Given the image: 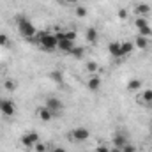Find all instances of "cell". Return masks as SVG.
I'll return each mask as SVG.
<instances>
[{"mask_svg": "<svg viewBox=\"0 0 152 152\" xmlns=\"http://www.w3.org/2000/svg\"><path fill=\"white\" fill-rule=\"evenodd\" d=\"M69 136H71L73 142H85V140H88L90 131L87 127H75V129H71V134Z\"/></svg>", "mask_w": 152, "mask_h": 152, "instance_id": "8992f818", "label": "cell"}, {"mask_svg": "<svg viewBox=\"0 0 152 152\" xmlns=\"http://www.w3.org/2000/svg\"><path fill=\"white\" fill-rule=\"evenodd\" d=\"M101 85H103V80L97 75H90L88 76V81H87V88L90 92H99L101 90Z\"/></svg>", "mask_w": 152, "mask_h": 152, "instance_id": "ba28073f", "label": "cell"}, {"mask_svg": "<svg viewBox=\"0 0 152 152\" xmlns=\"http://www.w3.org/2000/svg\"><path fill=\"white\" fill-rule=\"evenodd\" d=\"M0 46L2 48H11V39L7 34H0Z\"/></svg>", "mask_w": 152, "mask_h": 152, "instance_id": "ffe728a7", "label": "cell"}, {"mask_svg": "<svg viewBox=\"0 0 152 152\" xmlns=\"http://www.w3.org/2000/svg\"><path fill=\"white\" fill-rule=\"evenodd\" d=\"M50 152H67L64 147H58V145H53L51 149H50Z\"/></svg>", "mask_w": 152, "mask_h": 152, "instance_id": "f1b7e54d", "label": "cell"}, {"mask_svg": "<svg viewBox=\"0 0 152 152\" xmlns=\"http://www.w3.org/2000/svg\"><path fill=\"white\" fill-rule=\"evenodd\" d=\"M4 88L12 92V90L16 88V81H12V80H5V81H4Z\"/></svg>", "mask_w": 152, "mask_h": 152, "instance_id": "d4e9b609", "label": "cell"}, {"mask_svg": "<svg viewBox=\"0 0 152 152\" xmlns=\"http://www.w3.org/2000/svg\"><path fill=\"white\" fill-rule=\"evenodd\" d=\"M44 106L53 113V117L64 112V103H62V99H58V97H55V96H50V97L44 101Z\"/></svg>", "mask_w": 152, "mask_h": 152, "instance_id": "3957f363", "label": "cell"}, {"mask_svg": "<svg viewBox=\"0 0 152 152\" xmlns=\"http://www.w3.org/2000/svg\"><path fill=\"white\" fill-rule=\"evenodd\" d=\"M0 113L4 117H12L16 113V106L11 99H0Z\"/></svg>", "mask_w": 152, "mask_h": 152, "instance_id": "52a82bcc", "label": "cell"}, {"mask_svg": "<svg viewBox=\"0 0 152 152\" xmlns=\"http://www.w3.org/2000/svg\"><path fill=\"white\" fill-rule=\"evenodd\" d=\"M57 36V50H60V51H64V53H71L73 51V48H75V41H69V39L64 37V32H57L55 34Z\"/></svg>", "mask_w": 152, "mask_h": 152, "instance_id": "5b68a950", "label": "cell"}, {"mask_svg": "<svg viewBox=\"0 0 152 152\" xmlns=\"http://www.w3.org/2000/svg\"><path fill=\"white\" fill-rule=\"evenodd\" d=\"M140 101L143 103V104H152V90L151 88H147V90H142V97H140Z\"/></svg>", "mask_w": 152, "mask_h": 152, "instance_id": "5bb4252c", "label": "cell"}, {"mask_svg": "<svg viewBox=\"0 0 152 152\" xmlns=\"http://www.w3.org/2000/svg\"><path fill=\"white\" fill-rule=\"evenodd\" d=\"M108 53H110L113 58H122V57H124V53H122V44L117 42V41L110 42V44H108Z\"/></svg>", "mask_w": 152, "mask_h": 152, "instance_id": "9c48e42d", "label": "cell"}, {"mask_svg": "<svg viewBox=\"0 0 152 152\" xmlns=\"http://www.w3.org/2000/svg\"><path fill=\"white\" fill-rule=\"evenodd\" d=\"M96 152H112V151L106 145H99V147H96Z\"/></svg>", "mask_w": 152, "mask_h": 152, "instance_id": "83f0119b", "label": "cell"}, {"mask_svg": "<svg viewBox=\"0 0 152 152\" xmlns=\"http://www.w3.org/2000/svg\"><path fill=\"white\" fill-rule=\"evenodd\" d=\"M37 142H39V134L36 131H27V133H23L21 138H20V143H21L25 149H34Z\"/></svg>", "mask_w": 152, "mask_h": 152, "instance_id": "277c9868", "label": "cell"}, {"mask_svg": "<svg viewBox=\"0 0 152 152\" xmlns=\"http://www.w3.org/2000/svg\"><path fill=\"white\" fill-rule=\"evenodd\" d=\"M138 36H142V37H151V36H152L151 25H147V27H143L142 30H138Z\"/></svg>", "mask_w": 152, "mask_h": 152, "instance_id": "7402d4cb", "label": "cell"}, {"mask_svg": "<svg viewBox=\"0 0 152 152\" xmlns=\"http://www.w3.org/2000/svg\"><path fill=\"white\" fill-rule=\"evenodd\" d=\"M85 69H87L90 75H96V71H97V64L90 60V62H87V64H85Z\"/></svg>", "mask_w": 152, "mask_h": 152, "instance_id": "603a6c76", "label": "cell"}, {"mask_svg": "<svg viewBox=\"0 0 152 152\" xmlns=\"http://www.w3.org/2000/svg\"><path fill=\"white\" fill-rule=\"evenodd\" d=\"M120 44H122V53H124V57L129 55V53L134 50V42H131V41H126V42H120Z\"/></svg>", "mask_w": 152, "mask_h": 152, "instance_id": "e0dca14e", "label": "cell"}, {"mask_svg": "<svg viewBox=\"0 0 152 152\" xmlns=\"http://www.w3.org/2000/svg\"><path fill=\"white\" fill-rule=\"evenodd\" d=\"M134 48H140V50H147V48H149V37H142V36H136V41H134Z\"/></svg>", "mask_w": 152, "mask_h": 152, "instance_id": "4fadbf2b", "label": "cell"}, {"mask_svg": "<svg viewBox=\"0 0 152 152\" xmlns=\"http://www.w3.org/2000/svg\"><path fill=\"white\" fill-rule=\"evenodd\" d=\"M37 39L39 46L44 50V51H48V53H53V51H57V36L55 34H51V32H37Z\"/></svg>", "mask_w": 152, "mask_h": 152, "instance_id": "7a4b0ae2", "label": "cell"}, {"mask_svg": "<svg viewBox=\"0 0 152 152\" xmlns=\"http://www.w3.org/2000/svg\"><path fill=\"white\" fill-rule=\"evenodd\" d=\"M134 11H136V14L138 16H149L151 14V5H147V4H143V2H140V4H136V7H134Z\"/></svg>", "mask_w": 152, "mask_h": 152, "instance_id": "7c38bea8", "label": "cell"}, {"mask_svg": "<svg viewBox=\"0 0 152 152\" xmlns=\"http://www.w3.org/2000/svg\"><path fill=\"white\" fill-rule=\"evenodd\" d=\"M69 55H73V57H76V58H83V57H85V48H81V46H75L73 51H71Z\"/></svg>", "mask_w": 152, "mask_h": 152, "instance_id": "d6986e66", "label": "cell"}, {"mask_svg": "<svg viewBox=\"0 0 152 152\" xmlns=\"http://www.w3.org/2000/svg\"><path fill=\"white\" fill-rule=\"evenodd\" d=\"M58 2H62L66 5H75V4H78V0H58Z\"/></svg>", "mask_w": 152, "mask_h": 152, "instance_id": "f546056e", "label": "cell"}, {"mask_svg": "<svg viewBox=\"0 0 152 152\" xmlns=\"http://www.w3.org/2000/svg\"><path fill=\"white\" fill-rule=\"evenodd\" d=\"M36 113H37V117L42 120V122H50V120L53 118V113H51L46 106H41V108H37V112H36Z\"/></svg>", "mask_w": 152, "mask_h": 152, "instance_id": "8fae6325", "label": "cell"}, {"mask_svg": "<svg viewBox=\"0 0 152 152\" xmlns=\"http://www.w3.org/2000/svg\"><path fill=\"white\" fill-rule=\"evenodd\" d=\"M85 37H87V41H88V42H92V44H94V42L97 41V30H96L94 27L87 28V36H85Z\"/></svg>", "mask_w": 152, "mask_h": 152, "instance_id": "2e32d148", "label": "cell"}, {"mask_svg": "<svg viewBox=\"0 0 152 152\" xmlns=\"http://www.w3.org/2000/svg\"><path fill=\"white\" fill-rule=\"evenodd\" d=\"M76 16H78V18H85V16H87V7H85V5H78V4H76Z\"/></svg>", "mask_w": 152, "mask_h": 152, "instance_id": "44dd1931", "label": "cell"}, {"mask_svg": "<svg viewBox=\"0 0 152 152\" xmlns=\"http://www.w3.org/2000/svg\"><path fill=\"white\" fill-rule=\"evenodd\" d=\"M140 88H142V81H140V80H131V81L127 83V90H131V92L140 90Z\"/></svg>", "mask_w": 152, "mask_h": 152, "instance_id": "ac0fdd59", "label": "cell"}, {"mask_svg": "<svg viewBox=\"0 0 152 152\" xmlns=\"http://www.w3.org/2000/svg\"><path fill=\"white\" fill-rule=\"evenodd\" d=\"M16 28H18V32H20L21 37L28 39V41H34L36 36H37V28L25 16H16Z\"/></svg>", "mask_w": 152, "mask_h": 152, "instance_id": "6da1fadb", "label": "cell"}, {"mask_svg": "<svg viewBox=\"0 0 152 152\" xmlns=\"http://www.w3.org/2000/svg\"><path fill=\"white\" fill-rule=\"evenodd\" d=\"M133 23H134L136 30H142L143 27H147V25H149V20H147L145 16H136V20H134Z\"/></svg>", "mask_w": 152, "mask_h": 152, "instance_id": "9a60e30c", "label": "cell"}, {"mask_svg": "<svg viewBox=\"0 0 152 152\" xmlns=\"http://www.w3.org/2000/svg\"><path fill=\"white\" fill-rule=\"evenodd\" d=\"M2 73H4V69H2V67H0V76H2Z\"/></svg>", "mask_w": 152, "mask_h": 152, "instance_id": "4dcf8cb0", "label": "cell"}, {"mask_svg": "<svg viewBox=\"0 0 152 152\" xmlns=\"http://www.w3.org/2000/svg\"><path fill=\"white\" fill-rule=\"evenodd\" d=\"M64 37L69 39V41H76V32H73V30H66V32H64Z\"/></svg>", "mask_w": 152, "mask_h": 152, "instance_id": "4316f807", "label": "cell"}, {"mask_svg": "<svg viewBox=\"0 0 152 152\" xmlns=\"http://www.w3.org/2000/svg\"><path fill=\"white\" fill-rule=\"evenodd\" d=\"M120 152H136V147H134L133 143H126V145L120 149Z\"/></svg>", "mask_w": 152, "mask_h": 152, "instance_id": "484cf974", "label": "cell"}, {"mask_svg": "<svg viewBox=\"0 0 152 152\" xmlns=\"http://www.w3.org/2000/svg\"><path fill=\"white\" fill-rule=\"evenodd\" d=\"M50 78H51V80H53V81H57V83H62V80H64V78H62V73H60V71H53V73H50Z\"/></svg>", "mask_w": 152, "mask_h": 152, "instance_id": "cb8c5ba5", "label": "cell"}, {"mask_svg": "<svg viewBox=\"0 0 152 152\" xmlns=\"http://www.w3.org/2000/svg\"><path fill=\"white\" fill-rule=\"evenodd\" d=\"M126 143H129V142H127V136H126L122 131H117V133L113 134V147L120 151V149H122Z\"/></svg>", "mask_w": 152, "mask_h": 152, "instance_id": "30bf717a", "label": "cell"}]
</instances>
